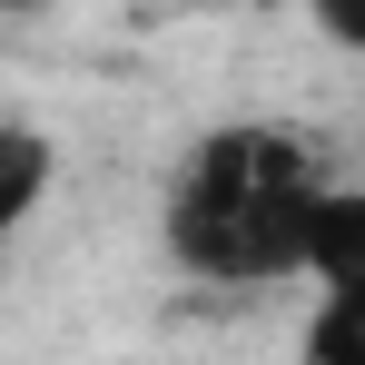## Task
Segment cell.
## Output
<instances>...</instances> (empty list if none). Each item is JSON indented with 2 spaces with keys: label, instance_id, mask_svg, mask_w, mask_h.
<instances>
[{
  "label": "cell",
  "instance_id": "277c9868",
  "mask_svg": "<svg viewBox=\"0 0 365 365\" xmlns=\"http://www.w3.org/2000/svg\"><path fill=\"white\" fill-rule=\"evenodd\" d=\"M306 10H316V30H326V40H346V50L365 60V0H306Z\"/></svg>",
  "mask_w": 365,
  "mask_h": 365
},
{
  "label": "cell",
  "instance_id": "5b68a950",
  "mask_svg": "<svg viewBox=\"0 0 365 365\" xmlns=\"http://www.w3.org/2000/svg\"><path fill=\"white\" fill-rule=\"evenodd\" d=\"M0 10H40V0H0Z\"/></svg>",
  "mask_w": 365,
  "mask_h": 365
},
{
  "label": "cell",
  "instance_id": "3957f363",
  "mask_svg": "<svg viewBox=\"0 0 365 365\" xmlns=\"http://www.w3.org/2000/svg\"><path fill=\"white\" fill-rule=\"evenodd\" d=\"M306 365H365V297L316 287V316H306Z\"/></svg>",
  "mask_w": 365,
  "mask_h": 365
},
{
  "label": "cell",
  "instance_id": "7a4b0ae2",
  "mask_svg": "<svg viewBox=\"0 0 365 365\" xmlns=\"http://www.w3.org/2000/svg\"><path fill=\"white\" fill-rule=\"evenodd\" d=\"M60 187V148L30 119H0V257L20 247V227L40 217V197Z\"/></svg>",
  "mask_w": 365,
  "mask_h": 365
},
{
  "label": "cell",
  "instance_id": "6da1fadb",
  "mask_svg": "<svg viewBox=\"0 0 365 365\" xmlns=\"http://www.w3.org/2000/svg\"><path fill=\"white\" fill-rule=\"evenodd\" d=\"M326 158L306 148V128H217L197 138V158L168 187V267L197 287H287L306 277L316 207H326Z\"/></svg>",
  "mask_w": 365,
  "mask_h": 365
}]
</instances>
